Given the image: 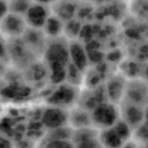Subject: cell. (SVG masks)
I'll list each match as a JSON object with an SVG mask.
<instances>
[{"instance_id": "obj_1", "label": "cell", "mask_w": 148, "mask_h": 148, "mask_svg": "<svg viewBox=\"0 0 148 148\" xmlns=\"http://www.w3.org/2000/svg\"><path fill=\"white\" fill-rule=\"evenodd\" d=\"M49 74L53 82L61 81L66 77L70 62V42L60 37L49 38L43 55Z\"/></svg>"}, {"instance_id": "obj_2", "label": "cell", "mask_w": 148, "mask_h": 148, "mask_svg": "<svg viewBox=\"0 0 148 148\" xmlns=\"http://www.w3.org/2000/svg\"><path fill=\"white\" fill-rule=\"evenodd\" d=\"M132 129L121 118L111 127L100 131V140L103 148H122L131 140Z\"/></svg>"}, {"instance_id": "obj_3", "label": "cell", "mask_w": 148, "mask_h": 148, "mask_svg": "<svg viewBox=\"0 0 148 148\" xmlns=\"http://www.w3.org/2000/svg\"><path fill=\"white\" fill-rule=\"evenodd\" d=\"M7 53L10 60L20 69H28L39 58L26 45L22 37L8 39Z\"/></svg>"}, {"instance_id": "obj_4", "label": "cell", "mask_w": 148, "mask_h": 148, "mask_svg": "<svg viewBox=\"0 0 148 148\" xmlns=\"http://www.w3.org/2000/svg\"><path fill=\"white\" fill-rule=\"evenodd\" d=\"M93 126L99 131L111 127L121 119L119 105L110 101L100 103L91 111Z\"/></svg>"}, {"instance_id": "obj_5", "label": "cell", "mask_w": 148, "mask_h": 148, "mask_svg": "<svg viewBox=\"0 0 148 148\" xmlns=\"http://www.w3.org/2000/svg\"><path fill=\"white\" fill-rule=\"evenodd\" d=\"M146 107L148 106V83L142 79H127L122 101Z\"/></svg>"}, {"instance_id": "obj_6", "label": "cell", "mask_w": 148, "mask_h": 148, "mask_svg": "<svg viewBox=\"0 0 148 148\" xmlns=\"http://www.w3.org/2000/svg\"><path fill=\"white\" fill-rule=\"evenodd\" d=\"M79 95L75 86L72 85H61L48 98V104L49 106L68 110V108L70 109L75 106L79 100Z\"/></svg>"}, {"instance_id": "obj_7", "label": "cell", "mask_w": 148, "mask_h": 148, "mask_svg": "<svg viewBox=\"0 0 148 148\" xmlns=\"http://www.w3.org/2000/svg\"><path fill=\"white\" fill-rule=\"evenodd\" d=\"M71 140L75 148H103L100 140V131L94 126L74 130Z\"/></svg>"}, {"instance_id": "obj_8", "label": "cell", "mask_w": 148, "mask_h": 148, "mask_svg": "<svg viewBox=\"0 0 148 148\" xmlns=\"http://www.w3.org/2000/svg\"><path fill=\"white\" fill-rule=\"evenodd\" d=\"M28 28L23 15L8 13L1 18V33L7 39L21 37Z\"/></svg>"}, {"instance_id": "obj_9", "label": "cell", "mask_w": 148, "mask_h": 148, "mask_svg": "<svg viewBox=\"0 0 148 148\" xmlns=\"http://www.w3.org/2000/svg\"><path fill=\"white\" fill-rule=\"evenodd\" d=\"M119 108L121 118L129 125L133 132L146 121L145 107L123 100L119 104Z\"/></svg>"}, {"instance_id": "obj_10", "label": "cell", "mask_w": 148, "mask_h": 148, "mask_svg": "<svg viewBox=\"0 0 148 148\" xmlns=\"http://www.w3.org/2000/svg\"><path fill=\"white\" fill-rule=\"evenodd\" d=\"M69 110L49 106L41 116V122L49 130H55L68 125Z\"/></svg>"}, {"instance_id": "obj_11", "label": "cell", "mask_w": 148, "mask_h": 148, "mask_svg": "<svg viewBox=\"0 0 148 148\" xmlns=\"http://www.w3.org/2000/svg\"><path fill=\"white\" fill-rule=\"evenodd\" d=\"M21 37L35 55L39 58H43L48 41L43 29L28 27Z\"/></svg>"}, {"instance_id": "obj_12", "label": "cell", "mask_w": 148, "mask_h": 148, "mask_svg": "<svg viewBox=\"0 0 148 148\" xmlns=\"http://www.w3.org/2000/svg\"><path fill=\"white\" fill-rule=\"evenodd\" d=\"M50 16L47 5H44L39 3H32L24 14V18L28 27L43 29L47 19Z\"/></svg>"}, {"instance_id": "obj_13", "label": "cell", "mask_w": 148, "mask_h": 148, "mask_svg": "<svg viewBox=\"0 0 148 148\" xmlns=\"http://www.w3.org/2000/svg\"><path fill=\"white\" fill-rule=\"evenodd\" d=\"M68 125L73 130L93 126L91 112L79 105L73 106L69 110Z\"/></svg>"}, {"instance_id": "obj_14", "label": "cell", "mask_w": 148, "mask_h": 148, "mask_svg": "<svg viewBox=\"0 0 148 148\" xmlns=\"http://www.w3.org/2000/svg\"><path fill=\"white\" fill-rule=\"evenodd\" d=\"M125 83L126 80L121 75H116L110 79L106 90L110 101L113 102L116 105H119L121 102L124 96Z\"/></svg>"}, {"instance_id": "obj_15", "label": "cell", "mask_w": 148, "mask_h": 148, "mask_svg": "<svg viewBox=\"0 0 148 148\" xmlns=\"http://www.w3.org/2000/svg\"><path fill=\"white\" fill-rule=\"evenodd\" d=\"M70 59L72 64L80 71H83L87 65V56L85 49L78 42L70 43Z\"/></svg>"}, {"instance_id": "obj_16", "label": "cell", "mask_w": 148, "mask_h": 148, "mask_svg": "<svg viewBox=\"0 0 148 148\" xmlns=\"http://www.w3.org/2000/svg\"><path fill=\"white\" fill-rule=\"evenodd\" d=\"M63 29L64 26L61 18L56 16L50 15L43 28V31L49 38H57L61 36Z\"/></svg>"}, {"instance_id": "obj_17", "label": "cell", "mask_w": 148, "mask_h": 148, "mask_svg": "<svg viewBox=\"0 0 148 148\" xmlns=\"http://www.w3.org/2000/svg\"><path fill=\"white\" fill-rule=\"evenodd\" d=\"M32 3L30 0H10L9 12L24 16Z\"/></svg>"}, {"instance_id": "obj_18", "label": "cell", "mask_w": 148, "mask_h": 148, "mask_svg": "<svg viewBox=\"0 0 148 148\" xmlns=\"http://www.w3.org/2000/svg\"><path fill=\"white\" fill-rule=\"evenodd\" d=\"M42 148H75L71 139L70 140H55L46 138Z\"/></svg>"}, {"instance_id": "obj_19", "label": "cell", "mask_w": 148, "mask_h": 148, "mask_svg": "<svg viewBox=\"0 0 148 148\" xmlns=\"http://www.w3.org/2000/svg\"><path fill=\"white\" fill-rule=\"evenodd\" d=\"M135 132V137L136 139L140 141H145L148 143V121H145L136 130Z\"/></svg>"}, {"instance_id": "obj_20", "label": "cell", "mask_w": 148, "mask_h": 148, "mask_svg": "<svg viewBox=\"0 0 148 148\" xmlns=\"http://www.w3.org/2000/svg\"><path fill=\"white\" fill-rule=\"evenodd\" d=\"M122 148H140V147L138 146V144H137V142H136V141H134V140H130L129 141H127V142L125 143Z\"/></svg>"}, {"instance_id": "obj_21", "label": "cell", "mask_w": 148, "mask_h": 148, "mask_svg": "<svg viewBox=\"0 0 148 148\" xmlns=\"http://www.w3.org/2000/svg\"><path fill=\"white\" fill-rule=\"evenodd\" d=\"M1 148H12V146L8 139L1 138Z\"/></svg>"}, {"instance_id": "obj_22", "label": "cell", "mask_w": 148, "mask_h": 148, "mask_svg": "<svg viewBox=\"0 0 148 148\" xmlns=\"http://www.w3.org/2000/svg\"><path fill=\"white\" fill-rule=\"evenodd\" d=\"M36 3H39L41 4H44V5H48V4H50L52 3H55L56 0H34Z\"/></svg>"}, {"instance_id": "obj_23", "label": "cell", "mask_w": 148, "mask_h": 148, "mask_svg": "<svg viewBox=\"0 0 148 148\" xmlns=\"http://www.w3.org/2000/svg\"><path fill=\"white\" fill-rule=\"evenodd\" d=\"M145 119L148 121V106L145 107Z\"/></svg>"}]
</instances>
